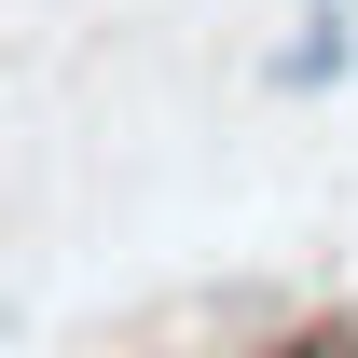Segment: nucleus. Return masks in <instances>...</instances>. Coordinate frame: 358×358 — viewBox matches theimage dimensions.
<instances>
[{
  "mask_svg": "<svg viewBox=\"0 0 358 358\" xmlns=\"http://www.w3.org/2000/svg\"><path fill=\"white\" fill-rule=\"evenodd\" d=\"M358 69V0H303V28L275 42V96H331Z\"/></svg>",
  "mask_w": 358,
  "mask_h": 358,
  "instance_id": "f257e3e1",
  "label": "nucleus"
},
{
  "mask_svg": "<svg viewBox=\"0 0 358 358\" xmlns=\"http://www.w3.org/2000/svg\"><path fill=\"white\" fill-rule=\"evenodd\" d=\"M289 358H358V331H345V317H331V331H303V345H289Z\"/></svg>",
  "mask_w": 358,
  "mask_h": 358,
  "instance_id": "f03ea898",
  "label": "nucleus"
}]
</instances>
